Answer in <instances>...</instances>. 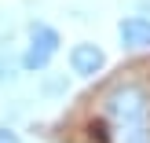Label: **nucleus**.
<instances>
[{
  "label": "nucleus",
  "mask_w": 150,
  "mask_h": 143,
  "mask_svg": "<svg viewBox=\"0 0 150 143\" xmlns=\"http://www.w3.org/2000/svg\"><path fill=\"white\" fill-rule=\"evenodd\" d=\"M66 41L62 29L48 18H26L22 22V44H18V59H22V73L26 77H40L44 70L55 66V59L62 55Z\"/></svg>",
  "instance_id": "nucleus-1"
},
{
  "label": "nucleus",
  "mask_w": 150,
  "mask_h": 143,
  "mask_svg": "<svg viewBox=\"0 0 150 143\" xmlns=\"http://www.w3.org/2000/svg\"><path fill=\"white\" fill-rule=\"evenodd\" d=\"M66 70H70L73 81H81V85H99L110 73V55H106V48H103L99 41L81 37V41H73L70 48H66Z\"/></svg>",
  "instance_id": "nucleus-2"
},
{
  "label": "nucleus",
  "mask_w": 150,
  "mask_h": 143,
  "mask_svg": "<svg viewBox=\"0 0 150 143\" xmlns=\"http://www.w3.org/2000/svg\"><path fill=\"white\" fill-rule=\"evenodd\" d=\"M114 37H117L121 55H132V59L150 55V15L128 7V11L114 22Z\"/></svg>",
  "instance_id": "nucleus-3"
},
{
  "label": "nucleus",
  "mask_w": 150,
  "mask_h": 143,
  "mask_svg": "<svg viewBox=\"0 0 150 143\" xmlns=\"http://www.w3.org/2000/svg\"><path fill=\"white\" fill-rule=\"evenodd\" d=\"M70 88H73V73L70 70H44L40 77H37V99H44V103H59V99H66L70 95Z\"/></svg>",
  "instance_id": "nucleus-4"
},
{
  "label": "nucleus",
  "mask_w": 150,
  "mask_h": 143,
  "mask_svg": "<svg viewBox=\"0 0 150 143\" xmlns=\"http://www.w3.org/2000/svg\"><path fill=\"white\" fill-rule=\"evenodd\" d=\"M22 77H26V73H22L18 44H15V41H4V44H0V92H11Z\"/></svg>",
  "instance_id": "nucleus-5"
},
{
  "label": "nucleus",
  "mask_w": 150,
  "mask_h": 143,
  "mask_svg": "<svg viewBox=\"0 0 150 143\" xmlns=\"http://www.w3.org/2000/svg\"><path fill=\"white\" fill-rule=\"evenodd\" d=\"M99 125H103V117H99ZM103 132H106V143H150V125H139V129H106L103 125Z\"/></svg>",
  "instance_id": "nucleus-6"
},
{
  "label": "nucleus",
  "mask_w": 150,
  "mask_h": 143,
  "mask_svg": "<svg viewBox=\"0 0 150 143\" xmlns=\"http://www.w3.org/2000/svg\"><path fill=\"white\" fill-rule=\"evenodd\" d=\"M15 33H22V22L11 7H0V44L4 41H15Z\"/></svg>",
  "instance_id": "nucleus-7"
},
{
  "label": "nucleus",
  "mask_w": 150,
  "mask_h": 143,
  "mask_svg": "<svg viewBox=\"0 0 150 143\" xmlns=\"http://www.w3.org/2000/svg\"><path fill=\"white\" fill-rule=\"evenodd\" d=\"M0 143H26V136H22V129L15 121H4L0 117Z\"/></svg>",
  "instance_id": "nucleus-8"
},
{
  "label": "nucleus",
  "mask_w": 150,
  "mask_h": 143,
  "mask_svg": "<svg viewBox=\"0 0 150 143\" xmlns=\"http://www.w3.org/2000/svg\"><path fill=\"white\" fill-rule=\"evenodd\" d=\"M132 11H143V15H150V0H132Z\"/></svg>",
  "instance_id": "nucleus-9"
}]
</instances>
